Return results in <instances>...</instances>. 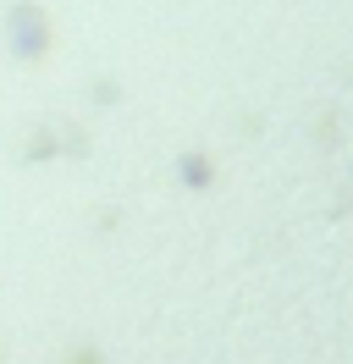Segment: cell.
I'll use <instances>...</instances> for the list:
<instances>
[{
    "instance_id": "cell-1",
    "label": "cell",
    "mask_w": 353,
    "mask_h": 364,
    "mask_svg": "<svg viewBox=\"0 0 353 364\" xmlns=\"http://www.w3.org/2000/svg\"><path fill=\"white\" fill-rule=\"evenodd\" d=\"M6 28H11V50H17V55H39L44 50V11L33 0H17V6L6 11Z\"/></svg>"
}]
</instances>
